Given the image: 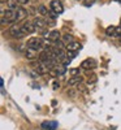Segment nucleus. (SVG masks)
<instances>
[{"label": "nucleus", "mask_w": 121, "mask_h": 130, "mask_svg": "<svg viewBox=\"0 0 121 130\" xmlns=\"http://www.w3.org/2000/svg\"><path fill=\"white\" fill-rule=\"evenodd\" d=\"M17 22V13L16 9H7V10H2V25H7V24H13Z\"/></svg>", "instance_id": "nucleus-1"}, {"label": "nucleus", "mask_w": 121, "mask_h": 130, "mask_svg": "<svg viewBox=\"0 0 121 130\" xmlns=\"http://www.w3.org/2000/svg\"><path fill=\"white\" fill-rule=\"evenodd\" d=\"M43 46H44L43 39L42 38H38V37H33V38L27 39V42H26V47L33 48V50H35V51H40L43 48Z\"/></svg>", "instance_id": "nucleus-2"}, {"label": "nucleus", "mask_w": 121, "mask_h": 130, "mask_svg": "<svg viewBox=\"0 0 121 130\" xmlns=\"http://www.w3.org/2000/svg\"><path fill=\"white\" fill-rule=\"evenodd\" d=\"M50 9H51V12L55 13L56 16L61 14L64 12V5L61 3V0H52L50 3Z\"/></svg>", "instance_id": "nucleus-3"}, {"label": "nucleus", "mask_w": 121, "mask_h": 130, "mask_svg": "<svg viewBox=\"0 0 121 130\" xmlns=\"http://www.w3.org/2000/svg\"><path fill=\"white\" fill-rule=\"evenodd\" d=\"M9 34H10V37L12 38H16V39H21L25 34H24V31H22V29H21V26H18V25H13V26H10V29H9Z\"/></svg>", "instance_id": "nucleus-4"}, {"label": "nucleus", "mask_w": 121, "mask_h": 130, "mask_svg": "<svg viewBox=\"0 0 121 130\" xmlns=\"http://www.w3.org/2000/svg\"><path fill=\"white\" fill-rule=\"evenodd\" d=\"M21 29H22L24 34H33V32L37 30L34 22H30V21H25V22L21 25Z\"/></svg>", "instance_id": "nucleus-5"}, {"label": "nucleus", "mask_w": 121, "mask_h": 130, "mask_svg": "<svg viewBox=\"0 0 121 130\" xmlns=\"http://www.w3.org/2000/svg\"><path fill=\"white\" fill-rule=\"evenodd\" d=\"M81 68L85 69V70L95 69V68H96V61H95L94 59H85V60L81 62Z\"/></svg>", "instance_id": "nucleus-6"}, {"label": "nucleus", "mask_w": 121, "mask_h": 130, "mask_svg": "<svg viewBox=\"0 0 121 130\" xmlns=\"http://www.w3.org/2000/svg\"><path fill=\"white\" fill-rule=\"evenodd\" d=\"M65 72H67V67H64V65H55V67L51 69V75H53V77H59V75H63L65 74Z\"/></svg>", "instance_id": "nucleus-7"}, {"label": "nucleus", "mask_w": 121, "mask_h": 130, "mask_svg": "<svg viewBox=\"0 0 121 130\" xmlns=\"http://www.w3.org/2000/svg\"><path fill=\"white\" fill-rule=\"evenodd\" d=\"M33 22H34L37 30H44V29L47 27V25H48V22H47V21L43 18V17H35Z\"/></svg>", "instance_id": "nucleus-8"}, {"label": "nucleus", "mask_w": 121, "mask_h": 130, "mask_svg": "<svg viewBox=\"0 0 121 130\" xmlns=\"http://www.w3.org/2000/svg\"><path fill=\"white\" fill-rule=\"evenodd\" d=\"M105 34L108 37H121V27L117 26H108L105 29Z\"/></svg>", "instance_id": "nucleus-9"}, {"label": "nucleus", "mask_w": 121, "mask_h": 130, "mask_svg": "<svg viewBox=\"0 0 121 130\" xmlns=\"http://www.w3.org/2000/svg\"><path fill=\"white\" fill-rule=\"evenodd\" d=\"M35 70H37L38 75H39V74H47V73L51 72V68L48 67V65H46V64H43V62L39 61V62L37 64V67H35Z\"/></svg>", "instance_id": "nucleus-10"}, {"label": "nucleus", "mask_w": 121, "mask_h": 130, "mask_svg": "<svg viewBox=\"0 0 121 130\" xmlns=\"http://www.w3.org/2000/svg\"><path fill=\"white\" fill-rule=\"evenodd\" d=\"M57 126H59V124L56 121H44L40 125L42 130H56Z\"/></svg>", "instance_id": "nucleus-11"}, {"label": "nucleus", "mask_w": 121, "mask_h": 130, "mask_svg": "<svg viewBox=\"0 0 121 130\" xmlns=\"http://www.w3.org/2000/svg\"><path fill=\"white\" fill-rule=\"evenodd\" d=\"M60 31L59 30H52V31H50V32H47L46 34V38L47 39H50L51 42H57V40H60Z\"/></svg>", "instance_id": "nucleus-12"}, {"label": "nucleus", "mask_w": 121, "mask_h": 130, "mask_svg": "<svg viewBox=\"0 0 121 130\" xmlns=\"http://www.w3.org/2000/svg\"><path fill=\"white\" fill-rule=\"evenodd\" d=\"M82 81H83V78L81 75H74V77H70L68 79V86H72V87L73 86H80Z\"/></svg>", "instance_id": "nucleus-13"}, {"label": "nucleus", "mask_w": 121, "mask_h": 130, "mask_svg": "<svg viewBox=\"0 0 121 130\" xmlns=\"http://www.w3.org/2000/svg\"><path fill=\"white\" fill-rule=\"evenodd\" d=\"M25 57H26V59H29V60H34V59H37V57H38V51L26 47V51H25Z\"/></svg>", "instance_id": "nucleus-14"}, {"label": "nucleus", "mask_w": 121, "mask_h": 130, "mask_svg": "<svg viewBox=\"0 0 121 130\" xmlns=\"http://www.w3.org/2000/svg\"><path fill=\"white\" fill-rule=\"evenodd\" d=\"M16 13H17V22H18V21H22L27 16V10L25 8H22V7H18L16 9Z\"/></svg>", "instance_id": "nucleus-15"}, {"label": "nucleus", "mask_w": 121, "mask_h": 130, "mask_svg": "<svg viewBox=\"0 0 121 130\" xmlns=\"http://www.w3.org/2000/svg\"><path fill=\"white\" fill-rule=\"evenodd\" d=\"M67 50L68 51H73V52H77L78 50H81V43L80 42H72L69 44H67Z\"/></svg>", "instance_id": "nucleus-16"}, {"label": "nucleus", "mask_w": 121, "mask_h": 130, "mask_svg": "<svg viewBox=\"0 0 121 130\" xmlns=\"http://www.w3.org/2000/svg\"><path fill=\"white\" fill-rule=\"evenodd\" d=\"M18 0H7V5L9 9H17L20 5H18Z\"/></svg>", "instance_id": "nucleus-17"}, {"label": "nucleus", "mask_w": 121, "mask_h": 130, "mask_svg": "<svg viewBox=\"0 0 121 130\" xmlns=\"http://www.w3.org/2000/svg\"><path fill=\"white\" fill-rule=\"evenodd\" d=\"M38 13H40L42 17H44V16H48V14H50V10H48L44 5H39V7H38Z\"/></svg>", "instance_id": "nucleus-18"}, {"label": "nucleus", "mask_w": 121, "mask_h": 130, "mask_svg": "<svg viewBox=\"0 0 121 130\" xmlns=\"http://www.w3.org/2000/svg\"><path fill=\"white\" fill-rule=\"evenodd\" d=\"M63 42L65 43V44H69V43L74 42V38H73L72 34H65V35L63 37Z\"/></svg>", "instance_id": "nucleus-19"}, {"label": "nucleus", "mask_w": 121, "mask_h": 130, "mask_svg": "<svg viewBox=\"0 0 121 130\" xmlns=\"http://www.w3.org/2000/svg\"><path fill=\"white\" fill-rule=\"evenodd\" d=\"M69 74L72 75V77H74V75H80L81 74V69L80 68H73L69 70Z\"/></svg>", "instance_id": "nucleus-20"}, {"label": "nucleus", "mask_w": 121, "mask_h": 130, "mask_svg": "<svg viewBox=\"0 0 121 130\" xmlns=\"http://www.w3.org/2000/svg\"><path fill=\"white\" fill-rule=\"evenodd\" d=\"M95 2H96V0H83V5L85 7H91Z\"/></svg>", "instance_id": "nucleus-21"}, {"label": "nucleus", "mask_w": 121, "mask_h": 130, "mask_svg": "<svg viewBox=\"0 0 121 130\" xmlns=\"http://www.w3.org/2000/svg\"><path fill=\"white\" fill-rule=\"evenodd\" d=\"M75 53H77V52H73V51H68V52H67V59L72 60L73 57H75Z\"/></svg>", "instance_id": "nucleus-22"}, {"label": "nucleus", "mask_w": 121, "mask_h": 130, "mask_svg": "<svg viewBox=\"0 0 121 130\" xmlns=\"http://www.w3.org/2000/svg\"><path fill=\"white\" fill-rule=\"evenodd\" d=\"M59 86H60V82H59V81L55 79V81L52 82V87H53V90H57V89H59Z\"/></svg>", "instance_id": "nucleus-23"}, {"label": "nucleus", "mask_w": 121, "mask_h": 130, "mask_svg": "<svg viewBox=\"0 0 121 130\" xmlns=\"http://www.w3.org/2000/svg\"><path fill=\"white\" fill-rule=\"evenodd\" d=\"M18 3L21 5H26V4H29V0H18Z\"/></svg>", "instance_id": "nucleus-24"}, {"label": "nucleus", "mask_w": 121, "mask_h": 130, "mask_svg": "<svg viewBox=\"0 0 121 130\" xmlns=\"http://www.w3.org/2000/svg\"><path fill=\"white\" fill-rule=\"evenodd\" d=\"M68 95H72L73 98L75 96V91H73V90H68Z\"/></svg>", "instance_id": "nucleus-25"}, {"label": "nucleus", "mask_w": 121, "mask_h": 130, "mask_svg": "<svg viewBox=\"0 0 121 130\" xmlns=\"http://www.w3.org/2000/svg\"><path fill=\"white\" fill-rule=\"evenodd\" d=\"M120 27H121V18H120Z\"/></svg>", "instance_id": "nucleus-26"}, {"label": "nucleus", "mask_w": 121, "mask_h": 130, "mask_svg": "<svg viewBox=\"0 0 121 130\" xmlns=\"http://www.w3.org/2000/svg\"><path fill=\"white\" fill-rule=\"evenodd\" d=\"M117 2H118V3H121V0H117Z\"/></svg>", "instance_id": "nucleus-27"}, {"label": "nucleus", "mask_w": 121, "mask_h": 130, "mask_svg": "<svg viewBox=\"0 0 121 130\" xmlns=\"http://www.w3.org/2000/svg\"><path fill=\"white\" fill-rule=\"evenodd\" d=\"M75 2H81V0H75Z\"/></svg>", "instance_id": "nucleus-28"}, {"label": "nucleus", "mask_w": 121, "mask_h": 130, "mask_svg": "<svg viewBox=\"0 0 121 130\" xmlns=\"http://www.w3.org/2000/svg\"><path fill=\"white\" fill-rule=\"evenodd\" d=\"M120 39H121V37H120Z\"/></svg>", "instance_id": "nucleus-29"}]
</instances>
